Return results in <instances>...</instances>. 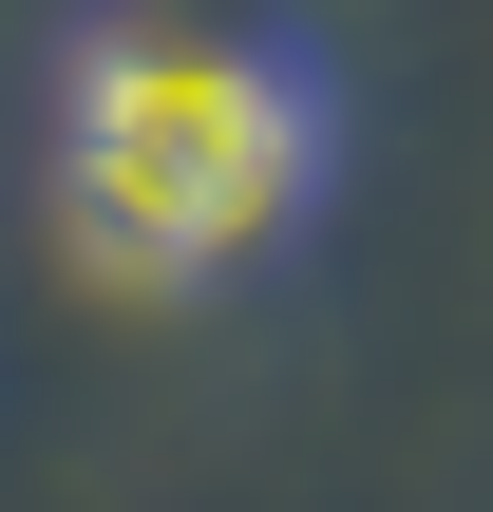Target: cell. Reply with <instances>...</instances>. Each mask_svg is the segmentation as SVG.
<instances>
[{"instance_id":"1","label":"cell","mask_w":493,"mask_h":512,"mask_svg":"<svg viewBox=\"0 0 493 512\" xmlns=\"http://www.w3.org/2000/svg\"><path fill=\"white\" fill-rule=\"evenodd\" d=\"M323 190V76L228 19H95L57 76V209L114 285L266 266Z\"/></svg>"}]
</instances>
